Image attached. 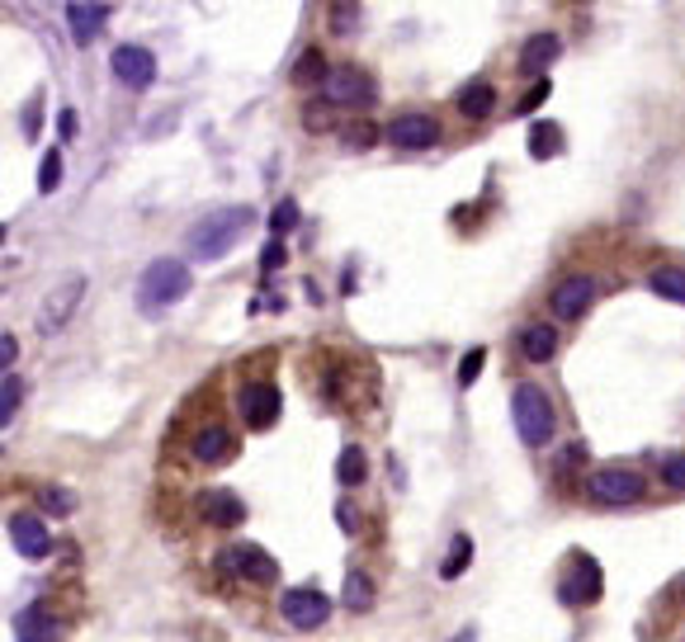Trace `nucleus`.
Returning <instances> with one entry per match:
<instances>
[{
	"instance_id": "obj_38",
	"label": "nucleus",
	"mask_w": 685,
	"mask_h": 642,
	"mask_svg": "<svg viewBox=\"0 0 685 642\" xmlns=\"http://www.w3.org/2000/svg\"><path fill=\"white\" fill-rule=\"evenodd\" d=\"M350 5H354V0H340V10H336V20H332V28H336V34H346V28L354 24V10H350Z\"/></svg>"
},
{
	"instance_id": "obj_10",
	"label": "nucleus",
	"mask_w": 685,
	"mask_h": 642,
	"mask_svg": "<svg viewBox=\"0 0 685 642\" xmlns=\"http://www.w3.org/2000/svg\"><path fill=\"white\" fill-rule=\"evenodd\" d=\"M279 411H284V397L275 383H247L241 388V416H247L251 431H269L279 421Z\"/></svg>"
},
{
	"instance_id": "obj_34",
	"label": "nucleus",
	"mask_w": 685,
	"mask_h": 642,
	"mask_svg": "<svg viewBox=\"0 0 685 642\" xmlns=\"http://www.w3.org/2000/svg\"><path fill=\"white\" fill-rule=\"evenodd\" d=\"M326 109H332L326 99H322V105H308L303 109V128H308V133H326V128H332V113H326Z\"/></svg>"
},
{
	"instance_id": "obj_8",
	"label": "nucleus",
	"mask_w": 685,
	"mask_h": 642,
	"mask_svg": "<svg viewBox=\"0 0 685 642\" xmlns=\"http://www.w3.org/2000/svg\"><path fill=\"white\" fill-rule=\"evenodd\" d=\"M109 66H113V76H119L128 90H152V81H156V57H152L147 48H137V43H123V48H113Z\"/></svg>"
},
{
	"instance_id": "obj_9",
	"label": "nucleus",
	"mask_w": 685,
	"mask_h": 642,
	"mask_svg": "<svg viewBox=\"0 0 685 642\" xmlns=\"http://www.w3.org/2000/svg\"><path fill=\"white\" fill-rule=\"evenodd\" d=\"M81 298H85V279L71 275L62 289L43 298V307H38V331H43V336H48V331H62V326L71 322V312L81 307Z\"/></svg>"
},
{
	"instance_id": "obj_26",
	"label": "nucleus",
	"mask_w": 685,
	"mask_h": 642,
	"mask_svg": "<svg viewBox=\"0 0 685 642\" xmlns=\"http://www.w3.org/2000/svg\"><path fill=\"white\" fill-rule=\"evenodd\" d=\"M530 152L539 156V161L558 156V152H563V133H558V123H534V128H530Z\"/></svg>"
},
{
	"instance_id": "obj_24",
	"label": "nucleus",
	"mask_w": 685,
	"mask_h": 642,
	"mask_svg": "<svg viewBox=\"0 0 685 642\" xmlns=\"http://www.w3.org/2000/svg\"><path fill=\"white\" fill-rule=\"evenodd\" d=\"M468 562H473V538H468V534H454L445 562H440V577H445V581H459V577L468 572Z\"/></svg>"
},
{
	"instance_id": "obj_15",
	"label": "nucleus",
	"mask_w": 685,
	"mask_h": 642,
	"mask_svg": "<svg viewBox=\"0 0 685 642\" xmlns=\"http://www.w3.org/2000/svg\"><path fill=\"white\" fill-rule=\"evenodd\" d=\"M563 605H591L596 595H601V567H596L591 553H577L573 558V581L558 591Z\"/></svg>"
},
{
	"instance_id": "obj_18",
	"label": "nucleus",
	"mask_w": 685,
	"mask_h": 642,
	"mask_svg": "<svg viewBox=\"0 0 685 642\" xmlns=\"http://www.w3.org/2000/svg\"><path fill=\"white\" fill-rule=\"evenodd\" d=\"M14 638L20 642H52V638H62V623H57L43 605H28L24 615H14Z\"/></svg>"
},
{
	"instance_id": "obj_27",
	"label": "nucleus",
	"mask_w": 685,
	"mask_h": 642,
	"mask_svg": "<svg viewBox=\"0 0 685 642\" xmlns=\"http://www.w3.org/2000/svg\"><path fill=\"white\" fill-rule=\"evenodd\" d=\"M322 81H326V57L317 48H308L293 62V85H322Z\"/></svg>"
},
{
	"instance_id": "obj_5",
	"label": "nucleus",
	"mask_w": 685,
	"mask_h": 642,
	"mask_svg": "<svg viewBox=\"0 0 685 642\" xmlns=\"http://www.w3.org/2000/svg\"><path fill=\"white\" fill-rule=\"evenodd\" d=\"M587 492H591V501H601V506H634V501H644L648 482L638 477L634 468H596L587 477Z\"/></svg>"
},
{
	"instance_id": "obj_6",
	"label": "nucleus",
	"mask_w": 685,
	"mask_h": 642,
	"mask_svg": "<svg viewBox=\"0 0 685 642\" xmlns=\"http://www.w3.org/2000/svg\"><path fill=\"white\" fill-rule=\"evenodd\" d=\"M326 105H346V109H364V105H374V81L364 76V71H354V66H336V71H326V81L317 85Z\"/></svg>"
},
{
	"instance_id": "obj_32",
	"label": "nucleus",
	"mask_w": 685,
	"mask_h": 642,
	"mask_svg": "<svg viewBox=\"0 0 685 642\" xmlns=\"http://www.w3.org/2000/svg\"><path fill=\"white\" fill-rule=\"evenodd\" d=\"M482 364H488V350H468L464 354V364H459V383H464V388H468V383H478V374H482Z\"/></svg>"
},
{
	"instance_id": "obj_23",
	"label": "nucleus",
	"mask_w": 685,
	"mask_h": 642,
	"mask_svg": "<svg viewBox=\"0 0 685 642\" xmlns=\"http://www.w3.org/2000/svg\"><path fill=\"white\" fill-rule=\"evenodd\" d=\"M648 289L658 293V298H666V303H681V307H685V269H681V265H662V269H652Z\"/></svg>"
},
{
	"instance_id": "obj_17",
	"label": "nucleus",
	"mask_w": 685,
	"mask_h": 642,
	"mask_svg": "<svg viewBox=\"0 0 685 642\" xmlns=\"http://www.w3.org/2000/svg\"><path fill=\"white\" fill-rule=\"evenodd\" d=\"M194 459L199 463H227L237 453V435L232 431H223V425H204V431L194 435Z\"/></svg>"
},
{
	"instance_id": "obj_37",
	"label": "nucleus",
	"mask_w": 685,
	"mask_h": 642,
	"mask_svg": "<svg viewBox=\"0 0 685 642\" xmlns=\"http://www.w3.org/2000/svg\"><path fill=\"white\" fill-rule=\"evenodd\" d=\"M43 506H48V510H57V516H67V510L76 506V501H71L67 492H43Z\"/></svg>"
},
{
	"instance_id": "obj_3",
	"label": "nucleus",
	"mask_w": 685,
	"mask_h": 642,
	"mask_svg": "<svg viewBox=\"0 0 685 642\" xmlns=\"http://www.w3.org/2000/svg\"><path fill=\"white\" fill-rule=\"evenodd\" d=\"M510 416H516L520 445H530V449H544L553 439V431H558L553 402L544 397V388H534V383H520L516 388V397H510Z\"/></svg>"
},
{
	"instance_id": "obj_14",
	"label": "nucleus",
	"mask_w": 685,
	"mask_h": 642,
	"mask_svg": "<svg viewBox=\"0 0 685 642\" xmlns=\"http://www.w3.org/2000/svg\"><path fill=\"white\" fill-rule=\"evenodd\" d=\"M199 516H204L213 530H232V524L247 520V506H241V496L227 492V487H204L199 492Z\"/></svg>"
},
{
	"instance_id": "obj_29",
	"label": "nucleus",
	"mask_w": 685,
	"mask_h": 642,
	"mask_svg": "<svg viewBox=\"0 0 685 642\" xmlns=\"http://www.w3.org/2000/svg\"><path fill=\"white\" fill-rule=\"evenodd\" d=\"M346 142H350L354 152H369V147H374V142H378V128H374V123H369L364 113H360V119H354V123H346Z\"/></svg>"
},
{
	"instance_id": "obj_22",
	"label": "nucleus",
	"mask_w": 685,
	"mask_h": 642,
	"mask_svg": "<svg viewBox=\"0 0 685 642\" xmlns=\"http://www.w3.org/2000/svg\"><path fill=\"white\" fill-rule=\"evenodd\" d=\"M340 605H346L350 615H369V609H374V581H369V572H360V567H354V572L346 577Z\"/></svg>"
},
{
	"instance_id": "obj_11",
	"label": "nucleus",
	"mask_w": 685,
	"mask_h": 642,
	"mask_svg": "<svg viewBox=\"0 0 685 642\" xmlns=\"http://www.w3.org/2000/svg\"><path fill=\"white\" fill-rule=\"evenodd\" d=\"M383 137H388L397 152H425V147H435L440 128H435L431 113H397Z\"/></svg>"
},
{
	"instance_id": "obj_12",
	"label": "nucleus",
	"mask_w": 685,
	"mask_h": 642,
	"mask_svg": "<svg viewBox=\"0 0 685 642\" xmlns=\"http://www.w3.org/2000/svg\"><path fill=\"white\" fill-rule=\"evenodd\" d=\"M5 530H10L14 553L28 558V562H38V558H48V553H52V530L38 516H10Z\"/></svg>"
},
{
	"instance_id": "obj_13",
	"label": "nucleus",
	"mask_w": 685,
	"mask_h": 642,
	"mask_svg": "<svg viewBox=\"0 0 685 642\" xmlns=\"http://www.w3.org/2000/svg\"><path fill=\"white\" fill-rule=\"evenodd\" d=\"M591 298H596V279L591 275H567L558 289H553L549 307H553V317H558V322H577L581 312L591 307Z\"/></svg>"
},
{
	"instance_id": "obj_16",
	"label": "nucleus",
	"mask_w": 685,
	"mask_h": 642,
	"mask_svg": "<svg viewBox=\"0 0 685 642\" xmlns=\"http://www.w3.org/2000/svg\"><path fill=\"white\" fill-rule=\"evenodd\" d=\"M558 57H563V43L553 38V34L525 38V48H520V76H525V81H539L553 62H558Z\"/></svg>"
},
{
	"instance_id": "obj_25",
	"label": "nucleus",
	"mask_w": 685,
	"mask_h": 642,
	"mask_svg": "<svg viewBox=\"0 0 685 642\" xmlns=\"http://www.w3.org/2000/svg\"><path fill=\"white\" fill-rule=\"evenodd\" d=\"M364 477H369V459H364V449H360V445L340 449V459H336V482H340V487H360Z\"/></svg>"
},
{
	"instance_id": "obj_40",
	"label": "nucleus",
	"mask_w": 685,
	"mask_h": 642,
	"mask_svg": "<svg viewBox=\"0 0 685 642\" xmlns=\"http://www.w3.org/2000/svg\"><path fill=\"white\" fill-rule=\"evenodd\" d=\"M71 133H76V113L67 109V113H62V137H71Z\"/></svg>"
},
{
	"instance_id": "obj_36",
	"label": "nucleus",
	"mask_w": 685,
	"mask_h": 642,
	"mask_svg": "<svg viewBox=\"0 0 685 642\" xmlns=\"http://www.w3.org/2000/svg\"><path fill=\"white\" fill-rule=\"evenodd\" d=\"M279 265H284V241H269L265 255H261V269H265V275H275Z\"/></svg>"
},
{
	"instance_id": "obj_39",
	"label": "nucleus",
	"mask_w": 685,
	"mask_h": 642,
	"mask_svg": "<svg viewBox=\"0 0 685 642\" xmlns=\"http://www.w3.org/2000/svg\"><path fill=\"white\" fill-rule=\"evenodd\" d=\"M14 354H20V340H14V336L5 331V336H0V364L14 368Z\"/></svg>"
},
{
	"instance_id": "obj_28",
	"label": "nucleus",
	"mask_w": 685,
	"mask_h": 642,
	"mask_svg": "<svg viewBox=\"0 0 685 642\" xmlns=\"http://www.w3.org/2000/svg\"><path fill=\"white\" fill-rule=\"evenodd\" d=\"M20 397H24V383L14 378V368H5V383H0V421H14V411H20Z\"/></svg>"
},
{
	"instance_id": "obj_7",
	"label": "nucleus",
	"mask_w": 685,
	"mask_h": 642,
	"mask_svg": "<svg viewBox=\"0 0 685 642\" xmlns=\"http://www.w3.org/2000/svg\"><path fill=\"white\" fill-rule=\"evenodd\" d=\"M279 615L293 623V629H322L326 619H332V601L317 591V586H293V591H284V601H279Z\"/></svg>"
},
{
	"instance_id": "obj_35",
	"label": "nucleus",
	"mask_w": 685,
	"mask_h": 642,
	"mask_svg": "<svg viewBox=\"0 0 685 642\" xmlns=\"http://www.w3.org/2000/svg\"><path fill=\"white\" fill-rule=\"evenodd\" d=\"M549 95H553V85H549L544 76H539V81L530 85V95H525V99H520V105H516V113H534V109H539V105H544V99H549Z\"/></svg>"
},
{
	"instance_id": "obj_30",
	"label": "nucleus",
	"mask_w": 685,
	"mask_h": 642,
	"mask_svg": "<svg viewBox=\"0 0 685 642\" xmlns=\"http://www.w3.org/2000/svg\"><path fill=\"white\" fill-rule=\"evenodd\" d=\"M57 184H62V152L52 147L48 156H43V166H38V190H43V194H52Z\"/></svg>"
},
{
	"instance_id": "obj_33",
	"label": "nucleus",
	"mask_w": 685,
	"mask_h": 642,
	"mask_svg": "<svg viewBox=\"0 0 685 642\" xmlns=\"http://www.w3.org/2000/svg\"><path fill=\"white\" fill-rule=\"evenodd\" d=\"M662 482L672 492H685V453H672V459L662 463Z\"/></svg>"
},
{
	"instance_id": "obj_2",
	"label": "nucleus",
	"mask_w": 685,
	"mask_h": 642,
	"mask_svg": "<svg viewBox=\"0 0 685 642\" xmlns=\"http://www.w3.org/2000/svg\"><path fill=\"white\" fill-rule=\"evenodd\" d=\"M190 265H180V261H152L147 265V275H142L137 283V307H142V317H161V312L170 303H180L184 293H190Z\"/></svg>"
},
{
	"instance_id": "obj_31",
	"label": "nucleus",
	"mask_w": 685,
	"mask_h": 642,
	"mask_svg": "<svg viewBox=\"0 0 685 642\" xmlns=\"http://www.w3.org/2000/svg\"><path fill=\"white\" fill-rule=\"evenodd\" d=\"M293 222H298V204H293V198H284V204L269 213V232L284 237V232H293Z\"/></svg>"
},
{
	"instance_id": "obj_19",
	"label": "nucleus",
	"mask_w": 685,
	"mask_h": 642,
	"mask_svg": "<svg viewBox=\"0 0 685 642\" xmlns=\"http://www.w3.org/2000/svg\"><path fill=\"white\" fill-rule=\"evenodd\" d=\"M105 20H109V10L105 5H85V0H71L67 5V24H71V38L76 43H95L99 38V28H105Z\"/></svg>"
},
{
	"instance_id": "obj_21",
	"label": "nucleus",
	"mask_w": 685,
	"mask_h": 642,
	"mask_svg": "<svg viewBox=\"0 0 685 642\" xmlns=\"http://www.w3.org/2000/svg\"><path fill=\"white\" fill-rule=\"evenodd\" d=\"M459 113H464V119H492V113H496V90L488 81H473L468 90H459Z\"/></svg>"
},
{
	"instance_id": "obj_20",
	"label": "nucleus",
	"mask_w": 685,
	"mask_h": 642,
	"mask_svg": "<svg viewBox=\"0 0 685 642\" xmlns=\"http://www.w3.org/2000/svg\"><path fill=\"white\" fill-rule=\"evenodd\" d=\"M520 354L530 364H549L553 354H558V331H553V326H544V322H530L520 331Z\"/></svg>"
},
{
	"instance_id": "obj_1",
	"label": "nucleus",
	"mask_w": 685,
	"mask_h": 642,
	"mask_svg": "<svg viewBox=\"0 0 685 642\" xmlns=\"http://www.w3.org/2000/svg\"><path fill=\"white\" fill-rule=\"evenodd\" d=\"M255 222V213L241 204V208H213V213H204V218L194 222V232H190V255L194 261H204V265H213V261H223L227 251L241 241V232Z\"/></svg>"
},
{
	"instance_id": "obj_4",
	"label": "nucleus",
	"mask_w": 685,
	"mask_h": 642,
	"mask_svg": "<svg viewBox=\"0 0 685 642\" xmlns=\"http://www.w3.org/2000/svg\"><path fill=\"white\" fill-rule=\"evenodd\" d=\"M218 572L223 577H241V581H251V586H275L279 562L269 558L265 548H255V544H232V548L218 553Z\"/></svg>"
}]
</instances>
